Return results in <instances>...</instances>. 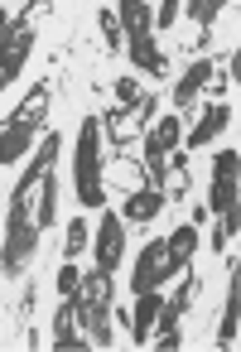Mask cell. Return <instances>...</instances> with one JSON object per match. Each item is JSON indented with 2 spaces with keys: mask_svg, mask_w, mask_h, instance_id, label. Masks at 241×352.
I'll return each instance as SVG.
<instances>
[{
  "mask_svg": "<svg viewBox=\"0 0 241 352\" xmlns=\"http://www.w3.org/2000/svg\"><path fill=\"white\" fill-rule=\"evenodd\" d=\"M116 20H121L126 34H145V30H154V6H145V0H121Z\"/></svg>",
  "mask_w": 241,
  "mask_h": 352,
  "instance_id": "e0dca14e",
  "label": "cell"
},
{
  "mask_svg": "<svg viewBox=\"0 0 241 352\" xmlns=\"http://www.w3.org/2000/svg\"><path fill=\"white\" fill-rule=\"evenodd\" d=\"M183 15V0H159V10H154V30H174Z\"/></svg>",
  "mask_w": 241,
  "mask_h": 352,
  "instance_id": "cb8c5ba5",
  "label": "cell"
},
{
  "mask_svg": "<svg viewBox=\"0 0 241 352\" xmlns=\"http://www.w3.org/2000/svg\"><path fill=\"white\" fill-rule=\"evenodd\" d=\"M10 34H15V15L0 6V49H5V39H10Z\"/></svg>",
  "mask_w": 241,
  "mask_h": 352,
  "instance_id": "4316f807",
  "label": "cell"
},
{
  "mask_svg": "<svg viewBox=\"0 0 241 352\" xmlns=\"http://www.w3.org/2000/svg\"><path fill=\"white\" fill-rule=\"evenodd\" d=\"M174 275H183L174 261H169V246H164V236H154L140 256H135V275H130V289L140 294V289H164Z\"/></svg>",
  "mask_w": 241,
  "mask_h": 352,
  "instance_id": "8992f818",
  "label": "cell"
},
{
  "mask_svg": "<svg viewBox=\"0 0 241 352\" xmlns=\"http://www.w3.org/2000/svg\"><path fill=\"white\" fill-rule=\"evenodd\" d=\"M58 352H73V347H87L82 338V289H68L58 314H54V338H49Z\"/></svg>",
  "mask_w": 241,
  "mask_h": 352,
  "instance_id": "ba28073f",
  "label": "cell"
},
{
  "mask_svg": "<svg viewBox=\"0 0 241 352\" xmlns=\"http://www.w3.org/2000/svg\"><path fill=\"white\" fill-rule=\"evenodd\" d=\"M227 78H231V82L241 78V49H231V58H227Z\"/></svg>",
  "mask_w": 241,
  "mask_h": 352,
  "instance_id": "83f0119b",
  "label": "cell"
},
{
  "mask_svg": "<svg viewBox=\"0 0 241 352\" xmlns=\"http://www.w3.org/2000/svg\"><path fill=\"white\" fill-rule=\"evenodd\" d=\"M54 212H58V179L54 169L39 179V193H34V222L39 227H54Z\"/></svg>",
  "mask_w": 241,
  "mask_h": 352,
  "instance_id": "ac0fdd59",
  "label": "cell"
},
{
  "mask_svg": "<svg viewBox=\"0 0 241 352\" xmlns=\"http://www.w3.org/2000/svg\"><path fill=\"white\" fill-rule=\"evenodd\" d=\"M227 126H231V107H227V102H207V111L198 116V126H193L183 140H188V150H203V145H212Z\"/></svg>",
  "mask_w": 241,
  "mask_h": 352,
  "instance_id": "4fadbf2b",
  "label": "cell"
},
{
  "mask_svg": "<svg viewBox=\"0 0 241 352\" xmlns=\"http://www.w3.org/2000/svg\"><path fill=\"white\" fill-rule=\"evenodd\" d=\"M207 82H212V58H207V54H198V58L188 63V73L179 78V87H174V107H188Z\"/></svg>",
  "mask_w": 241,
  "mask_h": 352,
  "instance_id": "5bb4252c",
  "label": "cell"
},
{
  "mask_svg": "<svg viewBox=\"0 0 241 352\" xmlns=\"http://www.w3.org/2000/svg\"><path fill=\"white\" fill-rule=\"evenodd\" d=\"M87 246H92V232H87L82 217H73V222H68V236H63V261H78Z\"/></svg>",
  "mask_w": 241,
  "mask_h": 352,
  "instance_id": "44dd1931",
  "label": "cell"
},
{
  "mask_svg": "<svg viewBox=\"0 0 241 352\" xmlns=\"http://www.w3.org/2000/svg\"><path fill=\"white\" fill-rule=\"evenodd\" d=\"M198 289H203V280H198V275H183V280H179V289H174V299H164V309L183 318V314L193 309V299H198Z\"/></svg>",
  "mask_w": 241,
  "mask_h": 352,
  "instance_id": "ffe728a7",
  "label": "cell"
},
{
  "mask_svg": "<svg viewBox=\"0 0 241 352\" xmlns=\"http://www.w3.org/2000/svg\"><path fill=\"white\" fill-rule=\"evenodd\" d=\"M49 102H54V92H49V82H39V87L25 92V102H20L5 121H0V164H20V160L34 150L39 126H44V116H49Z\"/></svg>",
  "mask_w": 241,
  "mask_h": 352,
  "instance_id": "6da1fadb",
  "label": "cell"
},
{
  "mask_svg": "<svg viewBox=\"0 0 241 352\" xmlns=\"http://www.w3.org/2000/svg\"><path fill=\"white\" fill-rule=\"evenodd\" d=\"M39 6H49V0H20V15H34Z\"/></svg>",
  "mask_w": 241,
  "mask_h": 352,
  "instance_id": "f1b7e54d",
  "label": "cell"
},
{
  "mask_svg": "<svg viewBox=\"0 0 241 352\" xmlns=\"http://www.w3.org/2000/svg\"><path fill=\"white\" fill-rule=\"evenodd\" d=\"M164 246H169V261H174L179 270H188V261H193V251H198V222H179V227L164 236Z\"/></svg>",
  "mask_w": 241,
  "mask_h": 352,
  "instance_id": "9a60e30c",
  "label": "cell"
},
{
  "mask_svg": "<svg viewBox=\"0 0 241 352\" xmlns=\"http://www.w3.org/2000/svg\"><path fill=\"white\" fill-rule=\"evenodd\" d=\"M164 198H188V160L174 150L164 160Z\"/></svg>",
  "mask_w": 241,
  "mask_h": 352,
  "instance_id": "d6986e66",
  "label": "cell"
},
{
  "mask_svg": "<svg viewBox=\"0 0 241 352\" xmlns=\"http://www.w3.org/2000/svg\"><path fill=\"white\" fill-rule=\"evenodd\" d=\"M73 188H78L82 208H106V184H102V116H82V126H78Z\"/></svg>",
  "mask_w": 241,
  "mask_h": 352,
  "instance_id": "7a4b0ae2",
  "label": "cell"
},
{
  "mask_svg": "<svg viewBox=\"0 0 241 352\" xmlns=\"http://www.w3.org/2000/svg\"><path fill=\"white\" fill-rule=\"evenodd\" d=\"M169 198L159 193V188H140V193H130L126 198V208H121V217L126 222H150V217H159V208H164Z\"/></svg>",
  "mask_w": 241,
  "mask_h": 352,
  "instance_id": "2e32d148",
  "label": "cell"
},
{
  "mask_svg": "<svg viewBox=\"0 0 241 352\" xmlns=\"http://www.w3.org/2000/svg\"><path fill=\"white\" fill-rule=\"evenodd\" d=\"M39 222H34V212L30 208H20V203H10V212H5V227H0V270L5 275H20L34 256H39Z\"/></svg>",
  "mask_w": 241,
  "mask_h": 352,
  "instance_id": "3957f363",
  "label": "cell"
},
{
  "mask_svg": "<svg viewBox=\"0 0 241 352\" xmlns=\"http://www.w3.org/2000/svg\"><path fill=\"white\" fill-rule=\"evenodd\" d=\"M236 333H241V265L231 261L227 304H222V323H217V347H236Z\"/></svg>",
  "mask_w": 241,
  "mask_h": 352,
  "instance_id": "30bf717a",
  "label": "cell"
},
{
  "mask_svg": "<svg viewBox=\"0 0 241 352\" xmlns=\"http://www.w3.org/2000/svg\"><path fill=\"white\" fill-rule=\"evenodd\" d=\"M97 25H102V39H106V49H126V30H121V20H116V10H111V6L97 15Z\"/></svg>",
  "mask_w": 241,
  "mask_h": 352,
  "instance_id": "603a6c76",
  "label": "cell"
},
{
  "mask_svg": "<svg viewBox=\"0 0 241 352\" xmlns=\"http://www.w3.org/2000/svg\"><path fill=\"white\" fill-rule=\"evenodd\" d=\"M154 116H159V97H154V92H140L135 107H121V102H116V111L102 116V135H111V145L126 150V145L140 135V126H150Z\"/></svg>",
  "mask_w": 241,
  "mask_h": 352,
  "instance_id": "5b68a950",
  "label": "cell"
},
{
  "mask_svg": "<svg viewBox=\"0 0 241 352\" xmlns=\"http://www.w3.org/2000/svg\"><path fill=\"white\" fill-rule=\"evenodd\" d=\"M126 54H130V63L140 68V73H150V78H164V49L154 44V30H145V34H126Z\"/></svg>",
  "mask_w": 241,
  "mask_h": 352,
  "instance_id": "7c38bea8",
  "label": "cell"
},
{
  "mask_svg": "<svg viewBox=\"0 0 241 352\" xmlns=\"http://www.w3.org/2000/svg\"><path fill=\"white\" fill-rule=\"evenodd\" d=\"M68 289H82V270H78V261H63V270H58V294H68Z\"/></svg>",
  "mask_w": 241,
  "mask_h": 352,
  "instance_id": "d4e9b609",
  "label": "cell"
},
{
  "mask_svg": "<svg viewBox=\"0 0 241 352\" xmlns=\"http://www.w3.org/2000/svg\"><path fill=\"white\" fill-rule=\"evenodd\" d=\"M159 309H164V294H159V289H140V294H135V309H130V318H126V323H130V342H135V347H145V342H150Z\"/></svg>",
  "mask_w": 241,
  "mask_h": 352,
  "instance_id": "8fae6325",
  "label": "cell"
},
{
  "mask_svg": "<svg viewBox=\"0 0 241 352\" xmlns=\"http://www.w3.org/2000/svg\"><path fill=\"white\" fill-rule=\"evenodd\" d=\"M82 338L92 347H111V270H92L82 275Z\"/></svg>",
  "mask_w": 241,
  "mask_h": 352,
  "instance_id": "277c9868",
  "label": "cell"
},
{
  "mask_svg": "<svg viewBox=\"0 0 241 352\" xmlns=\"http://www.w3.org/2000/svg\"><path fill=\"white\" fill-rule=\"evenodd\" d=\"M236 179H241V155L236 150H217L212 160V188H207V212H227L236 203Z\"/></svg>",
  "mask_w": 241,
  "mask_h": 352,
  "instance_id": "52a82bcc",
  "label": "cell"
},
{
  "mask_svg": "<svg viewBox=\"0 0 241 352\" xmlns=\"http://www.w3.org/2000/svg\"><path fill=\"white\" fill-rule=\"evenodd\" d=\"M92 251H97V265L102 270H116L126 261V217H116L111 208L102 212V227L92 232Z\"/></svg>",
  "mask_w": 241,
  "mask_h": 352,
  "instance_id": "9c48e42d",
  "label": "cell"
},
{
  "mask_svg": "<svg viewBox=\"0 0 241 352\" xmlns=\"http://www.w3.org/2000/svg\"><path fill=\"white\" fill-rule=\"evenodd\" d=\"M116 102H121V107H135V102H140V82H135V78H116Z\"/></svg>",
  "mask_w": 241,
  "mask_h": 352,
  "instance_id": "484cf974",
  "label": "cell"
},
{
  "mask_svg": "<svg viewBox=\"0 0 241 352\" xmlns=\"http://www.w3.org/2000/svg\"><path fill=\"white\" fill-rule=\"evenodd\" d=\"M227 6H231V0H188L183 10H188V15H193V20H198L203 30H212V20H217V15H222Z\"/></svg>",
  "mask_w": 241,
  "mask_h": 352,
  "instance_id": "7402d4cb",
  "label": "cell"
}]
</instances>
